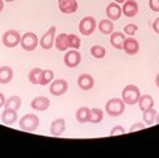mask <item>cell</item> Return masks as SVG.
<instances>
[{
  "mask_svg": "<svg viewBox=\"0 0 159 158\" xmlns=\"http://www.w3.org/2000/svg\"><path fill=\"white\" fill-rule=\"evenodd\" d=\"M139 96H141L139 88L137 86H134V84H128L122 90V100L125 101V104H129V105L137 104Z\"/></svg>",
  "mask_w": 159,
  "mask_h": 158,
  "instance_id": "cell-1",
  "label": "cell"
},
{
  "mask_svg": "<svg viewBox=\"0 0 159 158\" xmlns=\"http://www.w3.org/2000/svg\"><path fill=\"white\" fill-rule=\"evenodd\" d=\"M124 111H125V101L122 99L113 98L108 100V103L105 104V112L112 117H117L122 115Z\"/></svg>",
  "mask_w": 159,
  "mask_h": 158,
  "instance_id": "cell-2",
  "label": "cell"
},
{
  "mask_svg": "<svg viewBox=\"0 0 159 158\" xmlns=\"http://www.w3.org/2000/svg\"><path fill=\"white\" fill-rule=\"evenodd\" d=\"M39 125V118L34 114H28L22 116L19 121V127L21 131L25 132H34Z\"/></svg>",
  "mask_w": 159,
  "mask_h": 158,
  "instance_id": "cell-3",
  "label": "cell"
},
{
  "mask_svg": "<svg viewBox=\"0 0 159 158\" xmlns=\"http://www.w3.org/2000/svg\"><path fill=\"white\" fill-rule=\"evenodd\" d=\"M20 41H21V35L17 30H15V29L7 30L3 35V37H2L3 45L5 48H9V49L16 48L17 45H20Z\"/></svg>",
  "mask_w": 159,
  "mask_h": 158,
  "instance_id": "cell-4",
  "label": "cell"
},
{
  "mask_svg": "<svg viewBox=\"0 0 159 158\" xmlns=\"http://www.w3.org/2000/svg\"><path fill=\"white\" fill-rule=\"evenodd\" d=\"M21 48L25 52H33L37 46H38V37L36 33L33 32H26L24 36H21V41H20Z\"/></svg>",
  "mask_w": 159,
  "mask_h": 158,
  "instance_id": "cell-5",
  "label": "cell"
},
{
  "mask_svg": "<svg viewBox=\"0 0 159 158\" xmlns=\"http://www.w3.org/2000/svg\"><path fill=\"white\" fill-rule=\"evenodd\" d=\"M96 26H98V24H96V20L92 16H86L79 22V30L83 36H91L95 32Z\"/></svg>",
  "mask_w": 159,
  "mask_h": 158,
  "instance_id": "cell-6",
  "label": "cell"
},
{
  "mask_svg": "<svg viewBox=\"0 0 159 158\" xmlns=\"http://www.w3.org/2000/svg\"><path fill=\"white\" fill-rule=\"evenodd\" d=\"M69 90V83L65 79H57L50 83L49 91L54 96H62L63 94H66V91Z\"/></svg>",
  "mask_w": 159,
  "mask_h": 158,
  "instance_id": "cell-7",
  "label": "cell"
},
{
  "mask_svg": "<svg viewBox=\"0 0 159 158\" xmlns=\"http://www.w3.org/2000/svg\"><path fill=\"white\" fill-rule=\"evenodd\" d=\"M55 32H57V28L50 26L49 30L41 37V40H39V46L43 50H50L53 48L54 41H55Z\"/></svg>",
  "mask_w": 159,
  "mask_h": 158,
  "instance_id": "cell-8",
  "label": "cell"
},
{
  "mask_svg": "<svg viewBox=\"0 0 159 158\" xmlns=\"http://www.w3.org/2000/svg\"><path fill=\"white\" fill-rule=\"evenodd\" d=\"M65 65L69 67V69H75L80 65L82 62V55L78 52V49H72L70 52H67L65 55Z\"/></svg>",
  "mask_w": 159,
  "mask_h": 158,
  "instance_id": "cell-9",
  "label": "cell"
},
{
  "mask_svg": "<svg viewBox=\"0 0 159 158\" xmlns=\"http://www.w3.org/2000/svg\"><path fill=\"white\" fill-rule=\"evenodd\" d=\"M122 50L128 55H135L139 52V42L133 37H126L122 44Z\"/></svg>",
  "mask_w": 159,
  "mask_h": 158,
  "instance_id": "cell-10",
  "label": "cell"
},
{
  "mask_svg": "<svg viewBox=\"0 0 159 158\" xmlns=\"http://www.w3.org/2000/svg\"><path fill=\"white\" fill-rule=\"evenodd\" d=\"M76 83H78L79 88L83 90V91H89V90H92L95 86V79L89 74H82L78 77Z\"/></svg>",
  "mask_w": 159,
  "mask_h": 158,
  "instance_id": "cell-11",
  "label": "cell"
},
{
  "mask_svg": "<svg viewBox=\"0 0 159 158\" xmlns=\"http://www.w3.org/2000/svg\"><path fill=\"white\" fill-rule=\"evenodd\" d=\"M58 7L62 13L71 15L78 11V3L76 0H58Z\"/></svg>",
  "mask_w": 159,
  "mask_h": 158,
  "instance_id": "cell-12",
  "label": "cell"
},
{
  "mask_svg": "<svg viewBox=\"0 0 159 158\" xmlns=\"http://www.w3.org/2000/svg\"><path fill=\"white\" fill-rule=\"evenodd\" d=\"M105 13L108 16V19L112 20V21H116L121 17V15H122V8L118 5V3L116 2H113L111 4H108V7L105 9Z\"/></svg>",
  "mask_w": 159,
  "mask_h": 158,
  "instance_id": "cell-13",
  "label": "cell"
},
{
  "mask_svg": "<svg viewBox=\"0 0 159 158\" xmlns=\"http://www.w3.org/2000/svg\"><path fill=\"white\" fill-rule=\"evenodd\" d=\"M138 3L135 0H126L122 5V13L126 17H134L138 13Z\"/></svg>",
  "mask_w": 159,
  "mask_h": 158,
  "instance_id": "cell-14",
  "label": "cell"
},
{
  "mask_svg": "<svg viewBox=\"0 0 159 158\" xmlns=\"http://www.w3.org/2000/svg\"><path fill=\"white\" fill-rule=\"evenodd\" d=\"M66 131V123L65 118H57L50 125V134L54 137H59L63 134V132Z\"/></svg>",
  "mask_w": 159,
  "mask_h": 158,
  "instance_id": "cell-15",
  "label": "cell"
},
{
  "mask_svg": "<svg viewBox=\"0 0 159 158\" xmlns=\"http://www.w3.org/2000/svg\"><path fill=\"white\" fill-rule=\"evenodd\" d=\"M30 107L34 111H46L50 107V100L46 96H36L32 100Z\"/></svg>",
  "mask_w": 159,
  "mask_h": 158,
  "instance_id": "cell-16",
  "label": "cell"
},
{
  "mask_svg": "<svg viewBox=\"0 0 159 158\" xmlns=\"http://www.w3.org/2000/svg\"><path fill=\"white\" fill-rule=\"evenodd\" d=\"M0 118H2L3 124H5V125H13V124L17 121V111L5 108V111H3Z\"/></svg>",
  "mask_w": 159,
  "mask_h": 158,
  "instance_id": "cell-17",
  "label": "cell"
},
{
  "mask_svg": "<svg viewBox=\"0 0 159 158\" xmlns=\"http://www.w3.org/2000/svg\"><path fill=\"white\" fill-rule=\"evenodd\" d=\"M125 38H126V37H125V33H122V32H112V33H111L109 41H111V45H112V46L115 48V49L121 50Z\"/></svg>",
  "mask_w": 159,
  "mask_h": 158,
  "instance_id": "cell-18",
  "label": "cell"
},
{
  "mask_svg": "<svg viewBox=\"0 0 159 158\" xmlns=\"http://www.w3.org/2000/svg\"><path fill=\"white\" fill-rule=\"evenodd\" d=\"M54 45L59 52H65V50H67L69 49V35H66V33H59V36L55 37Z\"/></svg>",
  "mask_w": 159,
  "mask_h": 158,
  "instance_id": "cell-19",
  "label": "cell"
},
{
  "mask_svg": "<svg viewBox=\"0 0 159 158\" xmlns=\"http://www.w3.org/2000/svg\"><path fill=\"white\" fill-rule=\"evenodd\" d=\"M138 105L142 112L150 109L154 107V98H152L151 95H141L139 100H138Z\"/></svg>",
  "mask_w": 159,
  "mask_h": 158,
  "instance_id": "cell-20",
  "label": "cell"
},
{
  "mask_svg": "<svg viewBox=\"0 0 159 158\" xmlns=\"http://www.w3.org/2000/svg\"><path fill=\"white\" fill-rule=\"evenodd\" d=\"M13 78V70L9 66L0 67V84H8Z\"/></svg>",
  "mask_w": 159,
  "mask_h": 158,
  "instance_id": "cell-21",
  "label": "cell"
},
{
  "mask_svg": "<svg viewBox=\"0 0 159 158\" xmlns=\"http://www.w3.org/2000/svg\"><path fill=\"white\" fill-rule=\"evenodd\" d=\"M99 30L103 33V35H111V33L113 32V28H115V25H113V21L109 20V19H104V20H101L99 22Z\"/></svg>",
  "mask_w": 159,
  "mask_h": 158,
  "instance_id": "cell-22",
  "label": "cell"
},
{
  "mask_svg": "<svg viewBox=\"0 0 159 158\" xmlns=\"http://www.w3.org/2000/svg\"><path fill=\"white\" fill-rule=\"evenodd\" d=\"M76 120L79 123H88L89 121V116H91V109L87 108V107H80L78 111H76Z\"/></svg>",
  "mask_w": 159,
  "mask_h": 158,
  "instance_id": "cell-23",
  "label": "cell"
},
{
  "mask_svg": "<svg viewBox=\"0 0 159 158\" xmlns=\"http://www.w3.org/2000/svg\"><path fill=\"white\" fill-rule=\"evenodd\" d=\"M4 107L7 109H15V111H17L20 109V107H21V99L19 96H9L7 100H5V103H4Z\"/></svg>",
  "mask_w": 159,
  "mask_h": 158,
  "instance_id": "cell-24",
  "label": "cell"
},
{
  "mask_svg": "<svg viewBox=\"0 0 159 158\" xmlns=\"http://www.w3.org/2000/svg\"><path fill=\"white\" fill-rule=\"evenodd\" d=\"M53 79H54V71L49 70V69L42 70L41 78H39V84H41V86H48L49 83L53 82Z\"/></svg>",
  "mask_w": 159,
  "mask_h": 158,
  "instance_id": "cell-25",
  "label": "cell"
},
{
  "mask_svg": "<svg viewBox=\"0 0 159 158\" xmlns=\"http://www.w3.org/2000/svg\"><path fill=\"white\" fill-rule=\"evenodd\" d=\"M155 117H157V111L154 109V107L147 111H143V123L145 125H152L155 123Z\"/></svg>",
  "mask_w": 159,
  "mask_h": 158,
  "instance_id": "cell-26",
  "label": "cell"
},
{
  "mask_svg": "<svg viewBox=\"0 0 159 158\" xmlns=\"http://www.w3.org/2000/svg\"><path fill=\"white\" fill-rule=\"evenodd\" d=\"M41 72H42V69H39V67H34V69H32L29 71V74H28V81H29L32 84H39Z\"/></svg>",
  "mask_w": 159,
  "mask_h": 158,
  "instance_id": "cell-27",
  "label": "cell"
},
{
  "mask_svg": "<svg viewBox=\"0 0 159 158\" xmlns=\"http://www.w3.org/2000/svg\"><path fill=\"white\" fill-rule=\"evenodd\" d=\"M104 117V112L100 108H92L91 109V116H89V123L92 124H98L103 120Z\"/></svg>",
  "mask_w": 159,
  "mask_h": 158,
  "instance_id": "cell-28",
  "label": "cell"
},
{
  "mask_svg": "<svg viewBox=\"0 0 159 158\" xmlns=\"http://www.w3.org/2000/svg\"><path fill=\"white\" fill-rule=\"evenodd\" d=\"M105 48L100 46V45H95V46L91 48V55H92L93 58H98V59H101L105 57Z\"/></svg>",
  "mask_w": 159,
  "mask_h": 158,
  "instance_id": "cell-29",
  "label": "cell"
},
{
  "mask_svg": "<svg viewBox=\"0 0 159 158\" xmlns=\"http://www.w3.org/2000/svg\"><path fill=\"white\" fill-rule=\"evenodd\" d=\"M80 38L76 35H69V48L71 49H79L80 48Z\"/></svg>",
  "mask_w": 159,
  "mask_h": 158,
  "instance_id": "cell-30",
  "label": "cell"
},
{
  "mask_svg": "<svg viewBox=\"0 0 159 158\" xmlns=\"http://www.w3.org/2000/svg\"><path fill=\"white\" fill-rule=\"evenodd\" d=\"M137 30H138V26L135 24H128L124 28V33L126 36H129V37H133L135 33H137Z\"/></svg>",
  "mask_w": 159,
  "mask_h": 158,
  "instance_id": "cell-31",
  "label": "cell"
},
{
  "mask_svg": "<svg viewBox=\"0 0 159 158\" xmlns=\"http://www.w3.org/2000/svg\"><path fill=\"white\" fill-rule=\"evenodd\" d=\"M124 133H126V132H125V129H124V127H121V125H116V127H113V128H112V131H111V133H109V136L113 137V136H118V134H124Z\"/></svg>",
  "mask_w": 159,
  "mask_h": 158,
  "instance_id": "cell-32",
  "label": "cell"
},
{
  "mask_svg": "<svg viewBox=\"0 0 159 158\" xmlns=\"http://www.w3.org/2000/svg\"><path fill=\"white\" fill-rule=\"evenodd\" d=\"M149 7L152 12H159V0H149Z\"/></svg>",
  "mask_w": 159,
  "mask_h": 158,
  "instance_id": "cell-33",
  "label": "cell"
},
{
  "mask_svg": "<svg viewBox=\"0 0 159 158\" xmlns=\"http://www.w3.org/2000/svg\"><path fill=\"white\" fill-rule=\"evenodd\" d=\"M145 128V124L143 123H135L134 125H132L130 127V129H129V132H135V131H139V129H143Z\"/></svg>",
  "mask_w": 159,
  "mask_h": 158,
  "instance_id": "cell-34",
  "label": "cell"
},
{
  "mask_svg": "<svg viewBox=\"0 0 159 158\" xmlns=\"http://www.w3.org/2000/svg\"><path fill=\"white\" fill-rule=\"evenodd\" d=\"M152 29H154L157 35H159V17H157L154 20V22H152Z\"/></svg>",
  "mask_w": 159,
  "mask_h": 158,
  "instance_id": "cell-35",
  "label": "cell"
},
{
  "mask_svg": "<svg viewBox=\"0 0 159 158\" xmlns=\"http://www.w3.org/2000/svg\"><path fill=\"white\" fill-rule=\"evenodd\" d=\"M4 103H5V98H4V95L0 92V108L4 105Z\"/></svg>",
  "mask_w": 159,
  "mask_h": 158,
  "instance_id": "cell-36",
  "label": "cell"
},
{
  "mask_svg": "<svg viewBox=\"0 0 159 158\" xmlns=\"http://www.w3.org/2000/svg\"><path fill=\"white\" fill-rule=\"evenodd\" d=\"M4 9V0H0V12Z\"/></svg>",
  "mask_w": 159,
  "mask_h": 158,
  "instance_id": "cell-37",
  "label": "cell"
},
{
  "mask_svg": "<svg viewBox=\"0 0 159 158\" xmlns=\"http://www.w3.org/2000/svg\"><path fill=\"white\" fill-rule=\"evenodd\" d=\"M155 84H157V87L159 88V74L155 77Z\"/></svg>",
  "mask_w": 159,
  "mask_h": 158,
  "instance_id": "cell-38",
  "label": "cell"
},
{
  "mask_svg": "<svg viewBox=\"0 0 159 158\" xmlns=\"http://www.w3.org/2000/svg\"><path fill=\"white\" fill-rule=\"evenodd\" d=\"M115 2L120 4V3H125V2H126V0H115Z\"/></svg>",
  "mask_w": 159,
  "mask_h": 158,
  "instance_id": "cell-39",
  "label": "cell"
},
{
  "mask_svg": "<svg viewBox=\"0 0 159 158\" xmlns=\"http://www.w3.org/2000/svg\"><path fill=\"white\" fill-rule=\"evenodd\" d=\"M155 123H159V114H157V117H155Z\"/></svg>",
  "mask_w": 159,
  "mask_h": 158,
  "instance_id": "cell-40",
  "label": "cell"
},
{
  "mask_svg": "<svg viewBox=\"0 0 159 158\" xmlns=\"http://www.w3.org/2000/svg\"><path fill=\"white\" fill-rule=\"evenodd\" d=\"M4 2H7V3H12V2H15V0H4Z\"/></svg>",
  "mask_w": 159,
  "mask_h": 158,
  "instance_id": "cell-41",
  "label": "cell"
}]
</instances>
